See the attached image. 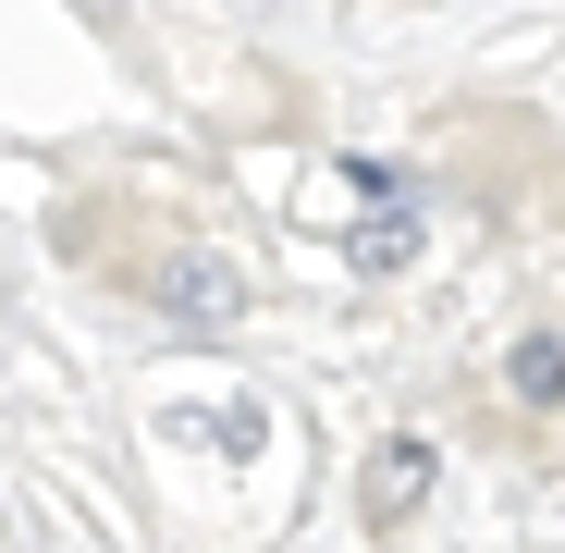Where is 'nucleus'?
<instances>
[{"instance_id":"1","label":"nucleus","mask_w":565,"mask_h":553,"mask_svg":"<svg viewBox=\"0 0 565 553\" xmlns=\"http://www.w3.org/2000/svg\"><path fill=\"white\" fill-rule=\"evenodd\" d=\"M418 504H430V443L394 430L382 455H369V480H356V517H369V529H406Z\"/></svg>"},{"instance_id":"2","label":"nucleus","mask_w":565,"mask_h":553,"mask_svg":"<svg viewBox=\"0 0 565 553\" xmlns=\"http://www.w3.org/2000/svg\"><path fill=\"white\" fill-rule=\"evenodd\" d=\"M160 308H172V320H198V332H222V320L246 308V284H234V270H222L210 246H184V258L160 270Z\"/></svg>"},{"instance_id":"3","label":"nucleus","mask_w":565,"mask_h":553,"mask_svg":"<svg viewBox=\"0 0 565 553\" xmlns=\"http://www.w3.org/2000/svg\"><path fill=\"white\" fill-rule=\"evenodd\" d=\"M406 258H418V210L394 198V210H369V222H356V270H406Z\"/></svg>"},{"instance_id":"4","label":"nucleus","mask_w":565,"mask_h":553,"mask_svg":"<svg viewBox=\"0 0 565 553\" xmlns=\"http://www.w3.org/2000/svg\"><path fill=\"white\" fill-rule=\"evenodd\" d=\"M504 382H516L529 406H553V394H565V332H529V344L504 357Z\"/></svg>"}]
</instances>
